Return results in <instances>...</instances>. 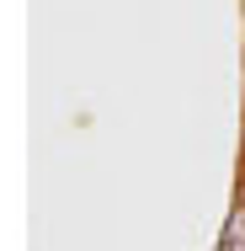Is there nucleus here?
I'll list each match as a JSON object with an SVG mask.
<instances>
[{"instance_id":"1","label":"nucleus","mask_w":245,"mask_h":251,"mask_svg":"<svg viewBox=\"0 0 245 251\" xmlns=\"http://www.w3.org/2000/svg\"><path fill=\"white\" fill-rule=\"evenodd\" d=\"M219 246H224V251H240V246H245V208L229 219V230L219 235Z\"/></svg>"}]
</instances>
